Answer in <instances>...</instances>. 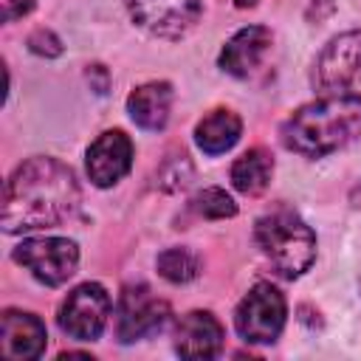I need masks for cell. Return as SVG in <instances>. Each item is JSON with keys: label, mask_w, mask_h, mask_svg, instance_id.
Wrapping results in <instances>:
<instances>
[{"label": "cell", "mask_w": 361, "mask_h": 361, "mask_svg": "<svg viewBox=\"0 0 361 361\" xmlns=\"http://www.w3.org/2000/svg\"><path fill=\"white\" fill-rule=\"evenodd\" d=\"M79 200L82 192L73 169L51 155H34L6 180L3 231L23 234L62 226L76 214Z\"/></svg>", "instance_id": "obj_1"}, {"label": "cell", "mask_w": 361, "mask_h": 361, "mask_svg": "<svg viewBox=\"0 0 361 361\" xmlns=\"http://www.w3.org/2000/svg\"><path fill=\"white\" fill-rule=\"evenodd\" d=\"M282 144L305 158H324L361 138V96L327 93L293 110L282 130Z\"/></svg>", "instance_id": "obj_2"}, {"label": "cell", "mask_w": 361, "mask_h": 361, "mask_svg": "<svg viewBox=\"0 0 361 361\" xmlns=\"http://www.w3.org/2000/svg\"><path fill=\"white\" fill-rule=\"evenodd\" d=\"M254 240L274 271L285 279H299L316 259L313 228L288 206H276L257 217Z\"/></svg>", "instance_id": "obj_3"}, {"label": "cell", "mask_w": 361, "mask_h": 361, "mask_svg": "<svg viewBox=\"0 0 361 361\" xmlns=\"http://www.w3.org/2000/svg\"><path fill=\"white\" fill-rule=\"evenodd\" d=\"M288 302L271 282H257L234 310V327L248 344H274L285 330Z\"/></svg>", "instance_id": "obj_4"}, {"label": "cell", "mask_w": 361, "mask_h": 361, "mask_svg": "<svg viewBox=\"0 0 361 361\" xmlns=\"http://www.w3.org/2000/svg\"><path fill=\"white\" fill-rule=\"evenodd\" d=\"M14 262L28 268L31 276L48 288L65 285L79 265V245L68 237H28L11 251Z\"/></svg>", "instance_id": "obj_5"}, {"label": "cell", "mask_w": 361, "mask_h": 361, "mask_svg": "<svg viewBox=\"0 0 361 361\" xmlns=\"http://www.w3.org/2000/svg\"><path fill=\"white\" fill-rule=\"evenodd\" d=\"M110 310H113V302H110V293L104 290V285L82 282L62 299L56 322L65 336H71L76 341H96L107 327Z\"/></svg>", "instance_id": "obj_6"}, {"label": "cell", "mask_w": 361, "mask_h": 361, "mask_svg": "<svg viewBox=\"0 0 361 361\" xmlns=\"http://www.w3.org/2000/svg\"><path fill=\"white\" fill-rule=\"evenodd\" d=\"M310 82L322 93H347L361 85V28L333 37L319 51Z\"/></svg>", "instance_id": "obj_7"}, {"label": "cell", "mask_w": 361, "mask_h": 361, "mask_svg": "<svg viewBox=\"0 0 361 361\" xmlns=\"http://www.w3.org/2000/svg\"><path fill=\"white\" fill-rule=\"evenodd\" d=\"M124 6L138 28L161 39L186 37L203 14V0H124Z\"/></svg>", "instance_id": "obj_8"}, {"label": "cell", "mask_w": 361, "mask_h": 361, "mask_svg": "<svg viewBox=\"0 0 361 361\" xmlns=\"http://www.w3.org/2000/svg\"><path fill=\"white\" fill-rule=\"evenodd\" d=\"M169 322V305L147 285H130L124 288L118 307H116V336L121 344L141 341L152 333H158Z\"/></svg>", "instance_id": "obj_9"}, {"label": "cell", "mask_w": 361, "mask_h": 361, "mask_svg": "<svg viewBox=\"0 0 361 361\" xmlns=\"http://www.w3.org/2000/svg\"><path fill=\"white\" fill-rule=\"evenodd\" d=\"M87 178L99 189H110L118 183L133 166V141L124 130H104L87 147Z\"/></svg>", "instance_id": "obj_10"}, {"label": "cell", "mask_w": 361, "mask_h": 361, "mask_svg": "<svg viewBox=\"0 0 361 361\" xmlns=\"http://www.w3.org/2000/svg\"><path fill=\"white\" fill-rule=\"evenodd\" d=\"M48 330L37 313L6 307L0 316V353L6 358L31 361L45 353Z\"/></svg>", "instance_id": "obj_11"}, {"label": "cell", "mask_w": 361, "mask_h": 361, "mask_svg": "<svg viewBox=\"0 0 361 361\" xmlns=\"http://www.w3.org/2000/svg\"><path fill=\"white\" fill-rule=\"evenodd\" d=\"M226 330L212 310H189L175 324V353L180 358H217Z\"/></svg>", "instance_id": "obj_12"}, {"label": "cell", "mask_w": 361, "mask_h": 361, "mask_svg": "<svg viewBox=\"0 0 361 361\" xmlns=\"http://www.w3.org/2000/svg\"><path fill=\"white\" fill-rule=\"evenodd\" d=\"M271 31L265 25H245L240 28L220 51L217 62L226 73L237 76V79H245L257 71V65L265 59L268 48H271Z\"/></svg>", "instance_id": "obj_13"}, {"label": "cell", "mask_w": 361, "mask_h": 361, "mask_svg": "<svg viewBox=\"0 0 361 361\" xmlns=\"http://www.w3.org/2000/svg\"><path fill=\"white\" fill-rule=\"evenodd\" d=\"M172 96L175 93L169 82H144L127 96V113L141 130L161 133L169 121Z\"/></svg>", "instance_id": "obj_14"}, {"label": "cell", "mask_w": 361, "mask_h": 361, "mask_svg": "<svg viewBox=\"0 0 361 361\" xmlns=\"http://www.w3.org/2000/svg\"><path fill=\"white\" fill-rule=\"evenodd\" d=\"M240 135H243V118L228 107H214L195 124V144L206 155L228 152L240 141Z\"/></svg>", "instance_id": "obj_15"}, {"label": "cell", "mask_w": 361, "mask_h": 361, "mask_svg": "<svg viewBox=\"0 0 361 361\" xmlns=\"http://www.w3.org/2000/svg\"><path fill=\"white\" fill-rule=\"evenodd\" d=\"M274 175V155L265 147H251L231 166V186L248 197L262 195Z\"/></svg>", "instance_id": "obj_16"}, {"label": "cell", "mask_w": 361, "mask_h": 361, "mask_svg": "<svg viewBox=\"0 0 361 361\" xmlns=\"http://www.w3.org/2000/svg\"><path fill=\"white\" fill-rule=\"evenodd\" d=\"M155 268L158 274L172 282V285H186L192 282L197 274H200V259L195 251L183 248V245H175V248H164L155 259Z\"/></svg>", "instance_id": "obj_17"}, {"label": "cell", "mask_w": 361, "mask_h": 361, "mask_svg": "<svg viewBox=\"0 0 361 361\" xmlns=\"http://www.w3.org/2000/svg\"><path fill=\"white\" fill-rule=\"evenodd\" d=\"M192 209L200 217H206V220H226V217H234L237 214L234 197L226 189H217V186H209V189L197 192L192 197Z\"/></svg>", "instance_id": "obj_18"}, {"label": "cell", "mask_w": 361, "mask_h": 361, "mask_svg": "<svg viewBox=\"0 0 361 361\" xmlns=\"http://www.w3.org/2000/svg\"><path fill=\"white\" fill-rule=\"evenodd\" d=\"M192 180V164H189V155L186 152H175L169 155L161 169H158V186L164 192H178L183 189L186 183Z\"/></svg>", "instance_id": "obj_19"}, {"label": "cell", "mask_w": 361, "mask_h": 361, "mask_svg": "<svg viewBox=\"0 0 361 361\" xmlns=\"http://www.w3.org/2000/svg\"><path fill=\"white\" fill-rule=\"evenodd\" d=\"M25 45H28L31 54L45 56V59H56V56L65 51V48H62V39H59L51 28H34V31L28 34Z\"/></svg>", "instance_id": "obj_20"}, {"label": "cell", "mask_w": 361, "mask_h": 361, "mask_svg": "<svg viewBox=\"0 0 361 361\" xmlns=\"http://www.w3.org/2000/svg\"><path fill=\"white\" fill-rule=\"evenodd\" d=\"M37 6V0H0V8H3V23H14L25 14H31Z\"/></svg>", "instance_id": "obj_21"}, {"label": "cell", "mask_w": 361, "mask_h": 361, "mask_svg": "<svg viewBox=\"0 0 361 361\" xmlns=\"http://www.w3.org/2000/svg\"><path fill=\"white\" fill-rule=\"evenodd\" d=\"M85 76H87V82L93 85V90H96V93H107V87H110V73H107V68H104V65H99V62L87 65Z\"/></svg>", "instance_id": "obj_22"}, {"label": "cell", "mask_w": 361, "mask_h": 361, "mask_svg": "<svg viewBox=\"0 0 361 361\" xmlns=\"http://www.w3.org/2000/svg\"><path fill=\"white\" fill-rule=\"evenodd\" d=\"M257 3H259V0H234V6H237V8H254Z\"/></svg>", "instance_id": "obj_23"}, {"label": "cell", "mask_w": 361, "mask_h": 361, "mask_svg": "<svg viewBox=\"0 0 361 361\" xmlns=\"http://www.w3.org/2000/svg\"><path fill=\"white\" fill-rule=\"evenodd\" d=\"M353 203H355V206H361V186H355V189H353Z\"/></svg>", "instance_id": "obj_24"}]
</instances>
